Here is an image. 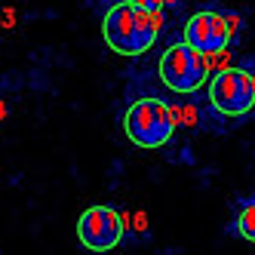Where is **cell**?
<instances>
[{"label": "cell", "mask_w": 255, "mask_h": 255, "mask_svg": "<svg viewBox=\"0 0 255 255\" xmlns=\"http://www.w3.org/2000/svg\"><path fill=\"white\" fill-rule=\"evenodd\" d=\"M209 105L225 117H246L255 108V77L243 68H222L209 80Z\"/></svg>", "instance_id": "277c9868"}, {"label": "cell", "mask_w": 255, "mask_h": 255, "mask_svg": "<svg viewBox=\"0 0 255 255\" xmlns=\"http://www.w3.org/2000/svg\"><path fill=\"white\" fill-rule=\"evenodd\" d=\"M163 31V9H138L129 0H120L102 19V37L117 56L148 52Z\"/></svg>", "instance_id": "6da1fadb"}, {"label": "cell", "mask_w": 255, "mask_h": 255, "mask_svg": "<svg viewBox=\"0 0 255 255\" xmlns=\"http://www.w3.org/2000/svg\"><path fill=\"white\" fill-rule=\"evenodd\" d=\"M181 0H160V6H178Z\"/></svg>", "instance_id": "9c48e42d"}, {"label": "cell", "mask_w": 255, "mask_h": 255, "mask_svg": "<svg viewBox=\"0 0 255 255\" xmlns=\"http://www.w3.org/2000/svg\"><path fill=\"white\" fill-rule=\"evenodd\" d=\"M123 132L138 148H148V151L163 148V144H169L175 132L172 108L163 99H151V96L132 102L123 114Z\"/></svg>", "instance_id": "7a4b0ae2"}, {"label": "cell", "mask_w": 255, "mask_h": 255, "mask_svg": "<svg viewBox=\"0 0 255 255\" xmlns=\"http://www.w3.org/2000/svg\"><path fill=\"white\" fill-rule=\"evenodd\" d=\"M234 231L237 237H243L246 243H255V203H243L240 215L234 222Z\"/></svg>", "instance_id": "52a82bcc"}, {"label": "cell", "mask_w": 255, "mask_h": 255, "mask_svg": "<svg viewBox=\"0 0 255 255\" xmlns=\"http://www.w3.org/2000/svg\"><path fill=\"white\" fill-rule=\"evenodd\" d=\"M234 37L231 28V15L218 12V9H200L185 22V43L194 46L203 56H218L225 52Z\"/></svg>", "instance_id": "8992f818"}, {"label": "cell", "mask_w": 255, "mask_h": 255, "mask_svg": "<svg viewBox=\"0 0 255 255\" xmlns=\"http://www.w3.org/2000/svg\"><path fill=\"white\" fill-rule=\"evenodd\" d=\"M132 6H138V9H163L160 6V0H129Z\"/></svg>", "instance_id": "ba28073f"}, {"label": "cell", "mask_w": 255, "mask_h": 255, "mask_svg": "<svg viewBox=\"0 0 255 255\" xmlns=\"http://www.w3.org/2000/svg\"><path fill=\"white\" fill-rule=\"evenodd\" d=\"M160 80L166 89L178 96H191L197 93L200 86L206 83V74H209V56L197 52L194 46H188L185 40L181 43H169L160 56Z\"/></svg>", "instance_id": "3957f363"}, {"label": "cell", "mask_w": 255, "mask_h": 255, "mask_svg": "<svg viewBox=\"0 0 255 255\" xmlns=\"http://www.w3.org/2000/svg\"><path fill=\"white\" fill-rule=\"evenodd\" d=\"M126 234V215L114 206H89L77 218V240L89 252H111Z\"/></svg>", "instance_id": "5b68a950"}]
</instances>
